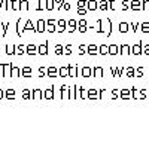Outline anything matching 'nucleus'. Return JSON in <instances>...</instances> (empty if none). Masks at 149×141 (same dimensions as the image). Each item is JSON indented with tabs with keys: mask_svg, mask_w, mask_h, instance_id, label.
<instances>
[{
	"mask_svg": "<svg viewBox=\"0 0 149 141\" xmlns=\"http://www.w3.org/2000/svg\"><path fill=\"white\" fill-rule=\"evenodd\" d=\"M128 52H130V48L127 45H124L122 46V54H128Z\"/></svg>",
	"mask_w": 149,
	"mask_h": 141,
	"instance_id": "20e7f679",
	"label": "nucleus"
},
{
	"mask_svg": "<svg viewBox=\"0 0 149 141\" xmlns=\"http://www.w3.org/2000/svg\"><path fill=\"white\" fill-rule=\"evenodd\" d=\"M145 54H146V55H149V45H148V46H145Z\"/></svg>",
	"mask_w": 149,
	"mask_h": 141,
	"instance_id": "423d86ee",
	"label": "nucleus"
},
{
	"mask_svg": "<svg viewBox=\"0 0 149 141\" xmlns=\"http://www.w3.org/2000/svg\"><path fill=\"white\" fill-rule=\"evenodd\" d=\"M142 30H143V31H149V24H146V22L142 24Z\"/></svg>",
	"mask_w": 149,
	"mask_h": 141,
	"instance_id": "39448f33",
	"label": "nucleus"
},
{
	"mask_svg": "<svg viewBox=\"0 0 149 141\" xmlns=\"http://www.w3.org/2000/svg\"><path fill=\"white\" fill-rule=\"evenodd\" d=\"M119 27H121V31H122V33H125V31H127V28H128V25H127V24H121Z\"/></svg>",
	"mask_w": 149,
	"mask_h": 141,
	"instance_id": "7ed1b4c3",
	"label": "nucleus"
},
{
	"mask_svg": "<svg viewBox=\"0 0 149 141\" xmlns=\"http://www.w3.org/2000/svg\"><path fill=\"white\" fill-rule=\"evenodd\" d=\"M131 5H133V6H131L133 9H140V2H136V0H134V2L131 3Z\"/></svg>",
	"mask_w": 149,
	"mask_h": 141,
	"instance_id": "f03ea898",
	"label": "nucleus"
},
{
	"mask_svg": "<svg viewBox=\"0 0 149 141\" xmlns=\"http://www.w3.org/2000/svg\"><path fill=\"white\" fill-rule=\"evenodd\" d=\"M140 51H142V46H140V45H136V46L133 48V52H134L136 55H139V54H140Z\"/></svg>",
	"mask_w": 149,
	"mask_h": 141,
	"instance_id": "f257e3e1",
	"label": "nucleus"
}]
</instances>
